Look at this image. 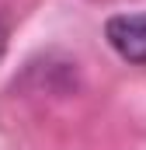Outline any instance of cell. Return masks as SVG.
Instances as JSON below:
<instances>
[{
    "instance_id": "6da1fadb",
    "label": "cell",
    "mask_w": 146,
    "mask_h": 150,
    "mask_svg": "<svg viewBox=\"0 0 146 150\" xmlns=\"http://www.w3.org/2000/svg\"><path fill=\"white\" fill-rule=\"evenodd\" d=\"M105 38L125 63H146V14H115V18H108Z\"/></svg>"
},
{
    "instance_id": "7a4b0ae2",
    "label": "cell",
    "mask_w": 146,
    "mask_h": 150,
    "mask_svg": "<svg viewBox=\"0 0 146 150\" xmlns=\"http://www.w3.org/2000/svg\"><path fill=\"white\" fill-rule=\"evenodd\" d=\"M4 52H7V28L0 25V59H4Z\"/></svg>"
}]
</instances>
